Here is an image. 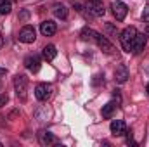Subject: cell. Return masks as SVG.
I'll return each instance as SVG.
<instances>
[{"label":"cell","instance_id":"26","mask_svg":"<svg viewBox=\"0 0 149 147\" xmlns=\"http://www.w3.org/2000/svg\"><path fill=\"white\" fill-rule=\"evenodd\" d=\"M0 146H2V144H0Z\"/></svg>","mask_w":149,"mask_h":147},{"label":"cell","instance_id":"12","mask_svg":"<svg viewBox=\"0 0 149 147\" xmlns=\"http://www.w3.org/2000/svg\"><path fill=\"white\" fill-rule=\"evenodd\" d=\"M88 10L94 16H104V12H106L102 2H88Z\"/></svg>","mask_w":149,"mask_h":147},{"label":"cell","instance_id":"20","mask_svg":"<svg viewBox=\"0 0 149 147\" xmlns=\"http://www.w3.org/2000/svg\"><path fill=\"white\" fill-rule=\"evenodd\" d=\"M3 74H7V69L5 68H0V76H3Z\"/></svg>","mask_w":149,"mask_h":147},{"label":"cell","instance_id":"13","mask_svg":"<svg viewBox=\"0 0 149 147\" xmlns=\"http://www.w3.org/2000/svg\"><path fill=\"white\" fill-rule=\"evenodd\" d=\"M38 140H40V144H42V146H50V144H54V142H56L54 135H52L50 132H45V130L38 133Z\"/></svg>","mask_w":149,"mask_h":147},{"label":"cell","instance_id":"3","mask_svg":"<svg viewBox=\"0 0 149 147\" xmlns=\"http://www.w3.org/2000/svg\"><path fill=\"white\" fill-rule=\"evenodd\" d=\"M35 40H37V31H35L33 26L26 24V26L21 28V31H19V42H23V43H33Z\"/></svg>","mask_w":149,"mask_h":147},{"label":"cell","instance_id":"15","mask_svg":"<svg viewBox=\"0 0 149 147\" xmlns=\"http://www.w3.org/2000/svg\"><path fill=\"white\" fill-rule=\"evenodd\" d=\"M42 54H43V59H45V61H54L56 55H57V50H56L54 45H47V47H43Z\"/></svg>","mask_w":149,"mask_h":147},{"label":"cell","instance_id":"9","mask_svg":"<svg viewBox=\"0 0 149 147\" xmlns=\"http://www.w3.org/2000/svg\"><path fill=\"white\" fill-rule=\"evenodd\" d=\"M56 31H57V24L54 21H43L40 24V33L43 37H52V35H56Z\"/></svg>","mask_w":149,"mask_h":147},{"label":"cell","instance_id":"14","mask_svg":"<svg viewBox=\"0 0 149 147\" xmlns=\"http://www.w3.org/2000/svg\"><path fill=\"white\" fill-rule=\"evenodd\" d=\"M97 31H94L92 28H83L81 30V33H80V37H81V40H85V42H95L97 40Z\"/></svg>","mask_w":149,"mask_h":147},{"label":"cell","instance_id":"17","mask_svg":"<svg viewBox=\"0 0 149 147\" xmlns=\"http://www.w3.org/2000/svg\"><path fill=\"white\" fill-rule=\"evenodd\" d=\"M54 14H56V17H59V19H66V17H68V9H66V5L56 3V5H54Z\"/></svg>","mask_w":149,"mask_h":147},{"label":"cell","instance_id":"25","mask_svg":"<svg viewBox=\"0 0 149 147\" xmlns=\"http://www.w3.org/2000/svg\"><path fill=\"white\" fill-rule=\"evenodd\" d=\"M148 94H149V83H148Z\"/></svg>","mask_w":149,"mask_h":147},{"label":"cell","instance_id":"5","mask_svg":"<svg viewBox=\"0 0 149 147\" xmlns=\"http://www.w3.org/2000/svg\"><path fill=\"white\" fill-rule=\"evenodd\" d=\"M111 10H113V16L116 17V21H123V19L127 17V12H128L127 5H125L121 0H114V2H113Z\"/></svg>","mask_w":149,"mask_h":147},{"label":"cell","instance_id":"21","mask_svg":"<svg viewBox=\"0 0 149 147\" xmlns=\"http://www.w3.org/2000/svg\"><path fill=\"white\" fill-rule=\"evenodd\" d=\"M5 101H7V99H5V97H2V95H0V106H3V104H5Z\"/></svg>","mask_w":149,"mask_h":147},{"label":"cell","instance_id":"7","mask_svg":"<svg viewBox=\"0 0 149 147\" xmlns=\"http://www.w3.org/2000/svg\"><path fill=\"white\" fill-rule=\"evenodd\" d=\"M146 42H148V35L146 33H137L134 38V43H132V52L134 54H141L146 47Z\"/></svg>","mask_w":149,"mask_h":147},{"label":"cell","instance_id":"18","mask_svg":"<svg viewBox=\"0 0 149 147\" xmlns=\"http://www.w3.org/2000/svg\"><path fill=\"white\" fill-rule=\"evenodd\" d=\"M12 10V5H10V0H0V14L5 16Z\"/></svg>","mask_w":149,"mask_h":147},{"label":"cell","instance_id":"2","mask_svg":"<svg viewBox=\"0 0 149 147\" xmlns=\"http://www.w3.org/2000/svg\"><path fill=\"white\" fill-rule=\"evenodd\" d=\"M14 90L16 95L19 97V101H26V94H28V78L24 74H17L14 78Z\"/></svg>","mask_w":149,"mask_h":147},{"label":"cell","instance_id":"24","mask_svg":"<svg viewBox=\"0 0 149 147\" xmlns=\"http://www.w3.org/2000/svg\"><path fill=\"white\" fill-rule=\"evenodd\" d=\"M88 2H102V0H88Z\"/></svg>","mask_w":149,"mask_h":147},{"label":"cell","instance_id":"19","mask_svg":"<svg viewBox=\"0 0 149 147\" xmlns=\"http://www.w3.org/2000/svg\"><path fill=\"white\" fill-rule=\"evenodd\" d=\"M142 21L149 24V5H148V7H144V12H142Z\"/></svg>","mask_w":149,"mask_h":147},{"label":"cell","instance_id":"22","mask_svg":"<svg viewBox=\"0 0 149 147\" xmlns=\"http://www.w3.org/2000/svg\"><path fill=\"white\" fill-rule=\"evenodd\" d=\"M0 45H3V35L0 33Z\"/></svg>","mask_w":149,"mask_h":147},{"label":"cell","instance_id":"16","mask_svg":"<svg viewBox=\"0 0 149 147\" xmlns=\"http://www.w3.org/2000/svg\"><path fill=\"white\" fill-rule=\"evenodd\" d=\"M116 106L118 104H114V102H108L106 106H102V118H106V119L113 118V114L116 111Z\"/></svg>","mask_w":149,"mask_h":147},{"label":"cell","instance_id":"4","mask_svg":"<svg viewBox=\"0 0 149 147\" xmlns=\"http://www.w3.org/2000/svg\"><path fill=\"white\" fill-rule=\"evenodd\" d=\"M50 95H52V85H49V83H38L37 87H35V97H37L38 101H47V99H50Z\"/></svg>","mask_w":149,"mask_h":147},{"label":"cell","instance_id":"10","mask_svg":"<svg viewBox=\"0 0 149 147\" xmlns=\"http://www.w3.org/2000/svg\"><path fill=\"white\" fill-rule=\"evenodd\" d=\"M95 43L99 45V49H102V52H104V54H113V52H114V47H113V43H111V42H109L106 37H104V35H97Z\"/></svg>","mask_w":149,"mask_h":147},{"label":"cell","instance_id":"1","mask_svg":"<svg viewBox=\"0 0 149 147\" xmlns=\"http://www.w3.org/2000/svg\"><path fill=\"white\" fill-rule=\"evenodd\" d=\"M135 35H137V30L134 26H127L120 33V42H121V47H123L125 52H132V43H134Z\"/></svg>","mask_w":149,"mask_h":147},{"label":"cell","instance_id":"27","mask_svg":"<svg viewBox=\"0 0 149 147\" xmlns=\"http://www.w3.org/2000/svg\"><path fill=\"white\" fill-rule=\"evenodd\" d=\"M10 2H12V0H10Z\"/></svg>","mask_w":149,"mask_h":147},{"label":"cell","instance_id":"23","mask_svg":"<svg viewBox=\"0 0 149 147\" xmlns=\"http://www.w3.org/2000/svg\"><path fill=\"white\" fill-rule=\"evenodd\" d=\"M146 35H148V37H149V26H148V30H146Z\"/></svg>","mask_w":149,"mask_h":147},{"label":"cell","instance_id":"6","mask_svg":"<svg viewBox=\"0 0 149 147\" xmlns=\"http://www.w3.org/2000/svg\"><path fill=\"white\" fill-rule=\"evenodd\" d=\"M40 64H42V61H40V57H38L37 54H30V55L24 57V66L31 73H38L40 71Z\"/></svg>","mask_w":149,"mask_h":147},{"label":"cell","instance_id":"11","mask_svg":"<svg viewBox=\"0 0 149 147\" xmlns=\"http://www.w3.org/2000/svg\"><path fill=\"white\" fill-rule=\"evenodd\" d=\"M114 80H116V83H125L128 80V69L125 64H120L114 69Z\"/></svg>","mask_w":149,"mask_h":147},{"label":"cell","instance_id":"8","mask_svg":"<svg viewBox=\"0 0 149 147\" xmlns=\"http://www.w3.org/2000/svg\"><path fill=\"white\" fill-rule=\"evenodd\" d=\"M109 128H111V133L116 135V137H121V135L127 133V125H125V121H121V119H113L111 125H109Z\"/></svg>","mask_w":149,"mask_h":147}]
</instances>
